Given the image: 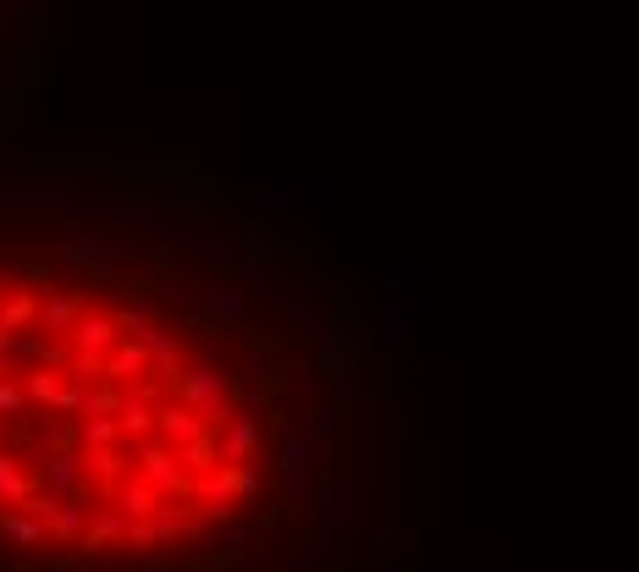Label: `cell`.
<instances>
[{
    "label": "cell",
    "instance_id": "277c9868",
    "mask_svg": "<svg viewBox=\"0 0 639 572\" xmlns=\"http://www.w3.org/2000/svg\"><path fill=\"white\" fill-rule=\"evenodd\" d=\"M122 341H127V336H122L116 314H105V309H89V314H83V325L67 336V347H72L78 358H111Z\"/></svg>",
    "mask_w": 639,
    "mask_h": 572
},
{
    "label": "cell",
    "instance_id": "ac0fdd59",
    "mask_svg": "<svg viewBox=\"0 0 639 572\" xmlns=\"http://www.w3.org/2000/svg\"><path fill=\"white\" fill-rule=\"evenodd\" d=\"M0 534H7L12 545H45L51 539V523H40L29 512H0Z\"/></svg>",
    "mask_w": 639,
    "mask_h": 572
},
{
    "label": "cell",
    "instance_id": "5b68a950",
    "mask_svg": "<svg viewBox=\"0 0 639 572\" xmlns=\"http://www.w3.org/2000/svg\"><path fill=\"white\" fill-rule=\"evenodd\" d=\"M149 374H155V358H149V347H144V341H122V347L105 358V380H100V385L133 391V385H144Z\"/></svg>",
    "mask_w": 639,
    "mask_h": 572
},
{
    "label": "cell",
    "instance_id": "7a4b0ae2",
    "mask_svg": "<svg viewBox=\"0 0 639 572\" xmlns=\"http://www.w3.org/2000/svg\"><path fill=\"white\" fill-rule=\"evenodd\" d=\"M133 473L160 495V501H193V479L182 473V451L177 446H166L160 435L155 440H144V446H133Z\"/></svg>",
    "mask_w": 639,
    "mask_h": 572
},
{
    "label": "cell",
    "instance_id": "6da1fadb",
    "mask_svg": "<svg viewBox=\"0 0 639 572\" xmlns=\"http://www.w3.org/2000/svg\"><path fill=\"white\" fill-rule=\"evenodd\" d=\"M177 402H182V407H193L215 435L243 413V407H237V396H232V374H226L221 363H193V369L177 380Z\"/></svg>",
    "mask_w": 639,
    "mask_h": 572
},
{
    "label": "cell",
    "instance_id": "7c38bea8",
    "mask_svg": "<svg viewBox=\"0 0 639 572\" xmlns=\"http://www.w3.org/2000/svg\"><path fill=\"white\" fill-rule=\"evenodd\" d=\"M40 309H45V298H40L34 287H18L7 303H0V330H12V336L34 330V325H40Z\"/></svg>",
    "mask_w": 639,
    "mask_h": 572
},
{
    "label": "cell",
    "instance_id": "cb8c5ba5",
    "mask_svg": "<svg viewBox=\"0 0 639 572\" xmlns=\"http://www.w3.org/2000/svg\"><path fill=\"white\" fill-rule=\"evenodd\" d=\"M67 259H72V265H89V270H111V265H116V254H105V248H100L94 237H83V232L67 237Z\"/></svg>",
    "mask_w": 639,
    "mask_h": 572
},
{
    "label": "cell",
    "instance_id": "ba28073f",
    "mask_svg": "<svg viewBox=\"0 0 639 572\" xmlns=\"http://www.w3.org/2000/svg\"><path fill=\"white\" fill-rule=\"evenodd\" d=\"M281 484H287V495H303L314 484V440H309V429L281 440Z\"/></svg>",
    "mask_w": 639,
    "mask_h": 572
},
{
    "label": "cell",
    "instance_id": "f546056e",
    "mask_svg": "<svg viewBox=\"0 0 639 572\" xmlns=\"http://www.w3.org/2000/svg\"><path fill=\"white\" fill-rule=\"evenodd\" d=\"M122 550H138V556H155V550H160V534H155L149 523H133V528H127V539H122Z\"/></svg>",
    "mask_w": 639,
    "mask_h": 572
},
{
    "label": "cell",
    "instance_id": "ffe728a7",
    "mask_svg": "<svg viewBox=\"0 0 639 572\" xmlns=\"http://www.w3.org/2000/svg\"><path fill=\"white\" fill-rule=\"evenodd\" d=\"M243 385H254V391H281V369H276V358H270L265 347H254V352L243 358Z\"/></svg>",
    "mask_w": 639,
    "mask_h": 572
},
{
    "label": "cell",
    "instance_id": "836d02e7",
    "mask_svg": "<svg viewBox=\"0 0 639 572\" xmlns=\"http://www.w3.org/2000/svg\"><path fill=\"white\" fill-rule=\"evenodd\" d=\"M29 34H34V45H45V40H51V23H45V12H34V29H29Z\"/></svg>",
    "mask_w": 639,
    "mask_h": 572
},
{
    "label": "cell",
    "instance_id": "52a82bcc",
    "mask_svg": "<svg viewBox=\"0 0 639 572\" xmlns=\"http://www.w3.org/2000/svg\"><path fill=\"white\" fill-rule=\"evenodd\" d=\"M254 451H259V413H237L226 429H221V462L226 468H254Z\"/></svg>",
    "mask_w": 639,
    "mask_h": 572
},
{
    "label": "cell",
    "instance_id": "30bf717a",
    "mask_svg": "<svg viewBox=\"0 0 639 572\" xmlns=\"http://www.w3.org/2000/svg\"><path fill=\"white\" fill-rule=\"evenodd\" d=\"M144 347H149V358H155V374H160V380H166V385L177 391V380H182V374L193 369V363H188V347H182V341H177L171 330H155V336H149Z\"/></svg>",
    "mask_w": 639,
    "mask_h": 572
},
{
    "label": "cell",
    "instance_id": "9a60e30c",
    "mask_svg": "<svg viewBox=\"0 0 639 572\" xmlns=\"http://www.w3.org/2000/svg\"><path fill=\"white\" fill-rule=\"evenodd\" d=\"M23 391H29V402H34V407H56V402H61V391H67V374H61V369L34 363V369L23 374Z\"/></svg>",
    "mask_w": 639,
    "mask_h": 572
},
{
    "label": "cell",
    "instance_id": "603a6c76",
    "mask_svg": "<svg viewBox=\"0 0 639 572\" xmlns=\"http://www.w3.org/2000/svg\"><path fill=\"white\" fill-rule=\"evenodd\" d=\"M204 303H210V314H215L221 325H243V309H248V303H243V287H226V281H221V287L204 292Z\"/></svg>",
    "mask_w": 639,
    "mask_h": 572
},
{
    "label": "cell",
    "instance_id": "83f0119b",
    "mask_svg": "<svg viewBox=\"0 0 639 572\" xmlns=\"http://www.w3.org/2000/svg\"><path fill=\"white\" fill-rule=\"evenodd\" d=\"M83 407H89V385H83V380H67V391H61L56 413H67V418H83Z\"/></svg>",
    "mask_w": 639,
    "mask_h": 572
},
{
    "label": "cell",
    "instance_id": "5bb4252c",
    "mask_svg": "<svg viewBox=\"0 0 639 572\" xmlns=\"http://www.w3.org/2000/svg\"><path fill=\"white\" fill-rule=\"evenodd\" d=\"M127 517L116 512V506H94V517H89V534H83V550H105V545H122L127 539Z\"/></svg>",
    "mask_w": 639,
    "mask_h": 572
},
{
    "label": "cell",
    "instance_id": "8992f818",
    "mask_svg": "<svg viewBox=\"0 0 639 572\" xmlns=\"http://www.w3.org/2000/svg\"><path fill=\"white\" fill-rule=\"evenodd\" d=\"M83 292H72V287H56V292H45V309H40V330H51V336H72L78 325H83Z\"/></svg>",
    "mask_w": 639,
    "mask_h": 572
},
{
    "label": "cell",
    "instance_id": "d6a6232c",
    "mask_svg": "<svg viewBox=\"0 0 639 572\" xmlns=\"http://www.w3.org/2000/svg\"><path fill=\"white\" fill-rule=\"evenodd\" d=\"M12 352H18V336H12V330H0V363H12Z\"/></svg>",
    "mask_w": 639,
    "mask_h": 572
},
{
    "label": "cell",
    "instance_id": "3957f363",
    "mask_svg": "<svg viewBox=\"0 0 639 572\" xmlns=\"http://www.w3.org/2000/svg\"><path fill=\"white\" fill-rule=\"evenodd\" d=\"M45 490H56L61 501H72V495H83L89 490V451L72 440V446H56L51 457H45Z\"/></svg>",
    "mask_w": 639,
    "mask_h": 572
},
{
    "label": "cell",
    "instance_id": "44dd1931",
    "mask_svg": "<svg viewBox=\"0 0 639 572\" xmlns=\"http://www.w3.org/2000/svg\"><path fill=\"white\" fill-rule=\"evenodd\" d=\"M72 440H78L83 451L122 446V424H116V418H83V424H72Z\"/></svg>",
    "mask_w": 639,
    "mask_h": 572
},
{
    "label": "cell",
    "instance_id": "d4e9b609",
    "mask_svg": "<svg viewBox=\"0 0 639 572\" xmlns=\"http://www.w3.org/2000/svg\"><path fill=\"white\" fill-rule=\"evenodd\" d=\"M375 539H381L386 561H408V556H414V545H419V534H414V528H381Z\"/></svg>",
    "mask_w": 639,
    "mask_h": 572
},
{
    "label": "cell",
    "instance_id": "7402d4cb",
    "mask_svg": "<svg viewBox=\"0 0 639 572\" xmlns=\"http://www.w3.org/2000/svg\"><path fill=\"white\" fill-rule=\"evenodd\" d=\"M188 523H193V506H177V501H160V512L149 517V528L160 534V545L188 539Z\"/></svg>",
    "mask_w": 639,
    "mask_h": 572
},
{
    "label": "cell",
    "instance_id": "9c48e42d",
    "mask_svg": "<svg viewBox=\"0 0 639 572\" xmlns=\"http://www.w3.org/2000/svg\"><path fill=\"white\" fill-rule=\"evenodd\" d=\"M34 473H29V462L18 457V451H0V512H23L29 501H34Z\"/></svg>",
    "mask_w": 639,
    "mask_h": 572
},
{
    "label": "cell",
    "instance_id": "4fadbf2b",
    "mask_svg": "<svg viewBox=\"0 0 639 572\" xmlns=\"http://www.w3.org/2000/svg\"><path fill=\"white\" fill-rule=\"evenodd\" d=\"M111 506H116V512H122L127 523H149V517L160 512V495H155V490H149V484H144L138 473H133V479H127V484H122V490L111 495Z\"/></svg>",
    "mask_w": 639,
    "mask_h": 572
},
{
    "label": "cell",
    "instance_id": "4316f807",
    "mask_svg": "<svg viewBox=\"0 0 639 572\" xmlns=\"http://www.w3.org/2000/svg\"><path fill=\"white\" fill-rule=\"evenodd\" d=\"M116 325H122V336H127V341H149V336L160 330L144 309H116Z\"/></svg>",
    "mask_w": 639,
    "mask_h": 572
},
{
    "label": "cell",
    "instance_id": "2e32d148",
    "mask_svg": "<svg viewBox=\"0 0 639 572\" xmlns=\"http://www.w3.org/2000/svg\"><path fill=\"white\" fill-rule=\"evenodd\" d=\"M215 468H221V435H215V429L182 446V473H188V479H204V473H215Z\"/></svg>",
    "mask_w": 639,
    "mask_h": 572
},
{
    "label": "cell",
    "instance_id": "4dcf8cb0",
    "mask_svg": "<svg viewBox=\"0 0 639 572\" xmlns=\"http://www.w3.org/2000/svg\"><path fill=\"white\" fill-rule=\"evenodd\" d=\"M332 429H337V413H332V407H320V413L309 418V440H326Z\"/></svg>",
    "mask_w": 639,
    "mask_h": 572
},
{
    "label": "cell",
    "instance_id": "e0dca14e",
    "mask_svg": "<svg viewBox=\"0 0 639 572\" xmlns=\"http://www.w3.org/2000/svg\"><path fill=\"white\" fill-rule=\"evenodd\" d=\"M89 517H94V506H89L83 495L61 501V512H56V523H51V539H78V545H83V534H89Z\"/></svg>",
    "mask_w": 639,
    "mask_h": 572
},
{
    "label": "cell",
    "instance_id": "8fae6325",
    "mask_svg": "<svg viewBox=\"0 0 639 572\" xmlns=\"http://www.w3.org/2000/svg\"><path fill=\"white\" fill-rule=\"evenodd\" d=\"M199 435H210V424L193 413V407H182V402H160V440L166 446H188V440H199Z\"/></svg>",
    "mask_w": 639,
    "mask_h": 572
},
{
    "label": "cell",
    "instance_id": "484cf974",
    "mask_svg": "<svg viewBox=\"0 0 639 572\" xmlns=\"http://www.w3.org/2000/svg\"><path fill=\"white\" fill-rule=\"evenodd\" d=\"M298 501H303L309 523H326V517H332V484H326V479H314V484H309Z\"/></svg>",
    "mask_w": 639,
    "mask_h": 572
},
{
    "label": "cell",
    "instance_id": "d6986e66",
    "mask_svg": "<svg viewBox=\"0 0 639 572\" xmlns=\"http://www.w3.org/2000/svg\"><path fill=\"white\" fill-rule=\"evenodd\" d=\"M0 418L7 424H34V402H29V391H23V374L18 380H0Z\"/></svg>",
    "mask_w": 639,
    "mask_h": 572
},
{
    "label": "cell",
    "instance_id": "f1b7e54d",
    "mask_svg": "<svg viewBox=\"0 0 639 572\" xmlns=\"http://www.w3.org/2000/svg\"><path fill=\"white\" fill-rule=\"evenodd\" d=\"M23 512H29V517H40V523H56V512H61V495L40 484V490H34V501H29Z\"/></svg>",
    "mask_w": 639,
    "mask_h": 572
},
{
    "label": "cell",
    "instance_id": "1f68e13d",
    "mask_svg": "<svg viewBox=\"0 0 639 572\" xmlns=\"http://www.w3.org/2000/svg\"><path fill=\"white\" fill-rule=\"evenodd\" d=\"M237 495H243V501L259 495V473H254V468H237Z\"/></svg>",
    "mask_w": 639,
    "mask_h": 572
}]
</instances>
